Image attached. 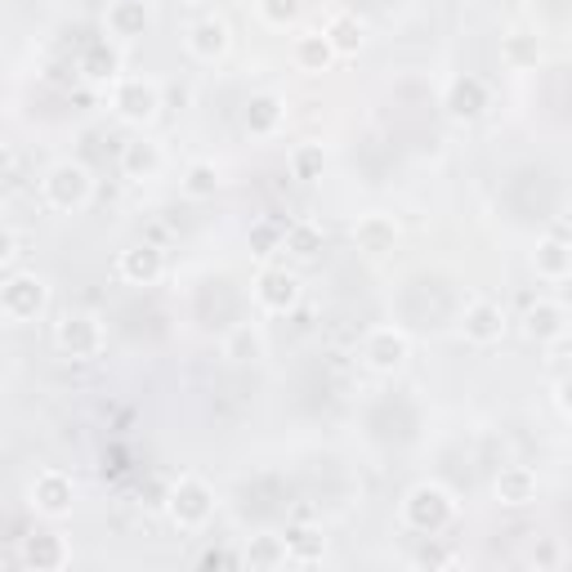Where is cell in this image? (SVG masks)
Here are the masks:
<instances>
[{
	"label": "cell",
	"mask_w": 572,
	"mask_h": 572,
	"mask_svg": "<svg viewBox=\"0 0 572 572\" xmlns=\"http://www.w3.org/2000/svg\"><path fill=\"white\" fill-rule=\"evenodd\" d=\"M403 519H407V528L435 537V532H443V528L457 519V501H452V492L439 487V483H416V487L407 492V501H403Z\"/></svg>",
	"instance_id": "cell-1"
},
{
	"label": "cell",
	"mask_w": 572,
	"mask_h": 572,
	"mask_svg": "<svg viewBox=\"0 0 572 572\" xmlns=\"http://www.w3.org/2000/svg\"><path fill=\"white\" fill-rule=\"evenodd\" d=\"M50 305V282L41 273H10L0 282V314L6 322L23 327V322H36Z\"/></svg>",
	"instance_id": "cell-2"
},
{
	"label": "cell",
	"mask_w": 572,
	"mask_h": 572,
	"mask_svg": "<svg viewBox=\"0 0 572 572\" xmlns=\"http://www.w3.org/2000/svg\"><path fill=\"white\" fill-rule=\"evenodd\" d=\"M90 197H95V179H90V170H86L81 162H58V166H50V175H45V201H50L54 210H63V215L86 210Z\"/></svg>",
	"instance_id": "cell-3"
},
{
	"label": "cell",
	"mask_w": 572,
	"mask_h": 572,
	"mask_svg": "<svg viewBox=\"0 0 572 572\" xmlns=\"http://www.w3.org/2000/svg\"><path fill=\"white\" fill-rule=\"evenodd\" d=\"M166 510H170L175 528L197 532V528H206L210 515H215V492H210L201 479L188 474V479H179V483L166 492Z\"/></svg>",
	"instance_id": "cell-4"
},
{
	"label": "cell",
	"mask_w": 572,
	"mask_h": 572,
	"mask_svg": "<svg viewBox=\"0 0 572 572\" xmlns=\"http://www.w3.org/2000/svg\"><path fill=\"white\" fill-rule=\"evenodd\" d=\"M162 86L157 81H143V77H121L112 86V112L125 121V125H148L157 112H162Z\"/></svg>",
	"instance_id": "cell-5"
},
{
	"label": "cell",
	"mask_w": 572,
	"mask_h": 572,
	"mask_svg": "<svg viewBox=\"0 0 572 572\" xmlns=\"http://www.w3.org/2000/svg\"><path fill=\"white\" fill-rule=\"evenodd\" d=\"M54 344L67 358H99L103 353V322L95 314H63L54 322Z\"/></svg>",
	"instance_id": "cell-6"
},
{
	"label": "cell",
	"mask_w": 572,
	"mask_h": 572,
	"mask_svg": "<svg viewBox=\"0 0 572 572\" xmlns=\"http://www.w3.org/2000/svg\"><path fill=\"white\" fill-rule=\"evenodd\" d=\"M411 358V340L398 331V327H376V331H367V340H363V363L372 367V372H381V376H394L403 363Z\"/></svg>",
	"instance_id": "cell-7"
},
{
	"label": "cell",
	"mask_w": 572,
	"mask_h": 572,
	"mask_svg": "<svg viewBox=\"0 0 572 572\" xmlns=\"http://www.w3.org/2000/svg\"><path fill=\"white\" fill-rule=\"evenodd\" d=\"M72 501H77V487L63 470H41L32 479V510L45 515V519H63L72 510Z\"/></svg>",
	"instance_id": "cell-8"
},
{
	"label": "cell",
	"mask_w": 572,
	"mask_h": 572,
	"mask_svg": "<svg viewBox=\"0 0 572 572\" xmlns=\"http://www.w3.org/2000/svg\"><path fill=\"white\" fill-rule=\"evenodd\" d=\"M255 305L264 314H292L300 305V277L286 268H264L255 277Z\"/></svg>",
	"instance_id": "cell-9"
},
{
	"label": "cell",
	"mask_w": 572,
	"mask_h": 572,
	"mask_svg": "<svg viewBox=\"0 0 572 572\" xmlns=\"http://www.w3.org/2000/svg\"><path fill=\"white\" fill-rule=\"evenodd\" d=\"M461 336L470 344H496L506 336V309L496 300H474L465 314H461Z\"/></svg>",
	"instance_id": "cell-10"
},
{
	"label": "cell",
	"mask_w": 572,
	"mask_h": 572,
	"mask_svg": "<svg viewBox=\"0 0 572 572\" xmlns=\"http://www.w3.org/2000/svg\"><path fill=\"white\" fill-rule=\"evenodd\" d=\"M117 268H121V277L134 282V286H153V282L166 273V255H162V246H153V242H134V246L121 251Z\"/></svg>",
	"instance_id": "cell-11"
},
{
	"label": "cell",
	"mask_w": 572,
	"mask_h": 572,
	"mask_svg": "<svg viewBox=\"0 0 572 572\" xmlns=\"http://www.w3.org/2000/svg\"><path fill=\"white\" fill-rule=\"evenodd\" d=\"M103 23H108V36H117V41H139L143 32L153 28V10H148V0H112L108 14H103Z\"/></svg>",
	"instance_id": "cell-12"
},
{
	"label": "cell",
	"mask_w": 572,
	"mask_h": 572,
	"mask_svg": "<svg viewBox=\"0 0 572 572\" xmlns=\"http://www.w3.org/2000/svg\"><path fill=\"white\" fill-rule=\"evenodd\" d=\"M188 54L201 58V63L224 58V54H229V23H220V19H197V23L188 28Z\"/></svg>",
	"instance_id": "cell-13"
},
{
	"label": "cell",
	"mask_w": 572,
	"mask_h": 572,
	"mask_svg": "<svg viewBox=\"0 0 572 572\" xmlns=\"http://www.w3.org/2000/svg\"><path fill=\"white\" fill-rule=\"evenodd\" d=\"M524 331H528L537 344H554V340H563V331H568V309H563L559 300H537V305L528 309V318H524Z\"/></svg>",
	"instance_id": "cell-14"
},
{
	"label": "cell",
	"mask_w": 572,
	"mask_h": 572,
	"mask_svg": "<svg viewBox=\"0 0 572 572\" xmlns=\"http://www.w3.org/2000/svg\"><path fill=\"white\" fill-rule=\"evenodd\" d=\"M67 559L72 554H67V541L58 532H32L23 541V563L36 572H58V568H67Z\"/></svg>",
	"instance_id": "cell-15"
},
{
	"label": "cell",
	"mask_w": 572,
	"mask_h": 572,
	"mask_svg": "<svg viewBox=\"0 0 572 572\" xmlns=\"http://www.w3.org/2000/svg\"><path fill=\"white\" fill-rule=\"evenodd\" d=\"M353 242L363 255H385L398 242V224L389 220V215H363V220L353 224Z\"/></svg>",
	"instance_id": "cell-16"
},
{
	"label": "cell",
	"mask_w": 572,
	"mask_h": 572,
	"mask_svg": "<svg viewBox=\"0 0 572 572\" xmlns=\"http://www.w3.org/2000/svg\"><path fill=\"white\" fill-rule=\"evenodd\" d=\"M443 108H448L457 121H474V117L487 108V81H479V77H457V81L448 86Z\"/></svg>",
	"instance_id": "cell-17"
},
{
	"label": "cell",
	"mask_w": 572,
	"mask_h": 572,
	"mask_svg": "<svg viewBox=\"0 0 572 572\" xmlns=\"http://www.w3.org/2000/svg\"><path fill=\"white\" fill-rule=\"evenodd\" d=\"M496 501H501V506H528V501H537V470H528V465H501V474H496Z\"/></svg>",
	"instance_id": "cell-18"
},
{
	"label": "cell",
	"mask_w": 572,
	"mask_h": 572,
	"mask_svg": "<svg viewBox=\"0 0 572 572\" xmlns=\"http://www.w3.org/2000/svg\"><path fill=\"white\" fill-rule=\"evenodd\" d=\"M162 170V148L153 139H130L121 148V175L125 179H153Z\"/></svg>",
	"instance_id": "cell-19"
},
{
	"label": "cell",
	"mask_w": 572,
	"mask_h": 572,
	"mask_svg": "<svg viewBox=\"0 0 572 572\" xmlns=\"http://www.w3.org/2000/svg\"><path fill=\"white\" fill-rule=\"evenodd\" d=\"M296 67L300 72H327L340 54H336V45H331V36L327 32H305V36H296Z\"/></svg>",
	"instance_id": "cell-20"
},
{
	"label": "cell",
	"mask_w": 572,
	"mask_h": 572,
	"mask_svg": "<svg viewBox=\"0 0 572 572\" xmlns=\"http://www.w3.org/2000/svg\"><path fill=\"white\" fill-rule=\"evenodd\" d=\"M282 117H286V103L277 99V95H251V103H246V130L251 134H260V139H268V134H277V125H282Z\"/></svg>",
	"instance_id": "cell-21"
},
{
	"label": "cell",
	"mask_w": 572,
	"mask_h": 572,
	"mask_svg": "<svg viewBox=\"0 0 572 572\" xmlns=\"http://www.w3.org/2000/svg\"><path fill=\"white\" fill-rule=\"evenodd\" d=\"M322 242H327V238H322V224H314V220H296V224L282 229V251L296 255V260H318Z\"/></svg>",
	"instance_id": "cell-22"
},
{
	"label": "cell",
	"mask_w": 572,
	"mask_h": 572,
	"mask_svg": "<svg viewBox=\"0 0 572 572\" xmlns=\"http://www.w3.org/2000/svg\"><path fill=\"white\" fill-rule=\"evenodd\" d=\"M286 550H292V563H318L327 554V537L314 524H296L286 528Z\"/></svg>",
	"instance_id": "cell-23"
},
{
	"label": "cell",
	"mask_w": 572,
	"mask_h": 572,
	"mask_svg": "<svg viewBox=\"0 0 572 572\" xmlns=\"http://www.w3.org/2000/svg\"><path fill=\"white\" fill-rule=\"evenodd\" d=\"M532 264H537V273H541L546 282H559L563 273H572V246H568L563 238H546V242H537Z\"/></svg>",
	"instance_id": "cell-24"
},
{
	"label": "cell",
	"mask_w": 572,
	"mask_h": 572,
	"mask_svg": "<svg viewBox=\"0 0 572 572\" xmlns=\"http://www.w3.org/2000/svg\"><path fill=\"white\" fill-rule=\"evenodd\" d=\"M501 63L524 72V67H537L541 63V41L532 32H510L506 41H501Z\"/></svg>",
	"instance_id": "cell-25"
},
{
	"label": "cell",
	"mask_w": 572,
	"mask_h": 572,
	"mask_svg": "<svg viewBox=\"0 0 572 572\" xmlns=\"http://www.w3.org/2000/svg\"><path fill=\"white\" fill-rule=\"evenodd\" d=\"M322 32L331 36V45H336V54H340V58L358 54V50H363V41H367V28L358 23L353 14H336V19H331Z\"/></svg>",
	"instance_id": "cell-26"
},
{
	"label": "cell",
	"mask_w": 572,
	"mask_h": 572,
	"mask_svg": "<svg viewBox=\"0 0 572 572\" xmlns=\"http://www.w3.org/2000/svg\"><path fill=\"white\" fill-rule=\"evenodd\" d=\"M242 563H251V568H282V563H292V550H286V537H251V546H246V554H242Z\"/></svg>",
	"instance_id": "cell-27"
},
{
	"label": "cell",
	"mask_w": 572,
	"mask_h": 572,
	"mask_svg": "<svg viewBox=\"0 0 572 572\" xmlns=\"http://www.w3.org/2000/svg\"><path fill=\"white\" fill-rule=\"evenodd\" d=\"M81 72L90 81H117V72H121V54L108 45V41H95L81 58Z\"/></svg>",
	"instance_id": "cell-28"
},
{
	"label": "cell",
	"mask_w": 572,
	"mask_h": 572,
	"mask_svg": "<svg viewBox=\"0 0 572 572\" xmlns=\"http://www.w3.org/2000/svg\"><path fill=\"white\" fill-rule=\"evenodd\" d=\"M224 358H233V363H255V358H264V336L251 322L233 327L224 340Z\"/></svg>",
	"instance_id": "cell-29"
},
{
	"label": "cell",
	"mask_w": 572,
	"mask_h": 572,
	"mask_svg": "<svg viewBox=\"0 0 572 572\" xmlns=\"http://www.w3.org/2000/svg\"><path fill=\"white\" fill-rule=\"evenodd\" d=\"M215 193H220V170H215V162H193V166L184 170V197L206 201V197H215Z\"/></svg>",
	"instance_id": "cell-30"
},
{
	"label": "cell",
	"mask_w": 572,
	"mask_h": 572,
	"mask_svg": "<svg viewBox=\"0 0 572 572\" xmlns=\"http://www.w3.org/2000/svg\"><path fill=\"white\" fill-rule=\"evenodd\" d=\"M327 166V153H322V143H300V148H292V179L300 184H314Z\"/></svg>",
	"instance_id": "cell-31"
},
{
	"label": "cell",
	"mask_w": 572,
	"mask_h": 572,
	"mask_svg": "<svg viewBox=\"0 0 572 572\" xmlns=\"http://www.w3.org/2000/svg\"><path fill=\"white\" fill-rule=\"evenodd\" d=\"M260 19L268 28H286L300 19V0H260Z\"/></svg>",
	"instance_id": "cell-32"
},
{
	"label": "cell",
	"mask_w": 572,
	"mask_h": 572,
	"mask_svg": "<svg viewBox=\"0 0 572 572\" xmlns=\"http://www.w3.org/2000/svg\"><path fill=\"white\" fill-rule=\"evenodd\" d=\"M23 246H28V238H23V233L10 224V229H6V238H0V268H6V277H10V273H19Z\"/></svg>",
	"instance_id": "cell-33"
},
{
	"label": "cell",
	"mask_w": 572,
	"mask_h": 572,
	"mask_svg": "<svg viewBox=\"0 0 572 572\" xmlns=\"http://www.w3.org/2000/svg\"><path fill=\"white\" fill-rule=\"evenodd\" d=\"M532 563H537V568H559V563H563L559 541H541V546L532 550Z\"/></svg>",
	"instance_id": "cell-34"
},
{
	"label": "cell",
	"mask_w": 572,
	"mask_h": 572,
	"mask_svg": "<svg viewBox=\"0 0 572 572\" xmlns=\"http://www.w3.org/2000/svg\"><path fill=\"white\" fill-rule=\"evenodd\" d=\"M242 559L238 554H229V550H206L201 554V568H238Z\"/></svg>",
	"instance_id": "cell-35"
},
{
	"label": "cell",
	"mask_w": 572,
	"mask_h": 572,
	"mask_svg": "<svg viewBox=\"0 0 572 572\" xmlns=\"http://www.w3.org/2000/svg\"><path fill=\"white\" fill-rule=\"evenodd\" d=\"M255 246H260V255H268L273 246H282V233L268 229V224H260V229H255Z\"/></svg>",
	"instance_id": "cell-36"
},
{
	"label": "cell",
	"mask_w": 572,
	"mask_h": 572,
	"mask_svg": "<svg viewBox=\"0 0 572 572\" xmlns=\"http://www.w3.org/2000/svg\"><path fill=\"white\" fill-rule=\"evenodd\" d=\"M554 300H559L563 309H572V273H563V277L554 282Z\"/></svg>",
	"instance_id": "cell-37"
},
{
	"label": "cell",
	"mask_w": 572,
	"mask_h": 572,
	"mask_svg": "<svg viewBox=\"0 0 572 572\" xmlns=\"http://www.w3.org/2000/svg\"><path fill=\"white\" fill-rule=\"evenodd\" d=\"M554 403H559V411H563V416H572V376H568V381H559Z\"/></svg>",
	"instance_id": "cell-38"
},
{
	"label": "cell",
	"mask_w": 572,
	"mask_h": 572,
	"mask_svg": "<svg viewBox=\"0 0 572 572\" xmlns=\"http://www.w3.org/2000/svg\"><path fill=\"white\" fill-rule=\"evenodd\" d=\"M420 563H452V554L439 550V546H425V550H420Z\"/></svg>",
	"instance_id": "cell-39"
},
{
	"label": "cell",
	"mask_w": 572,
	"mask_h": 572,
	"mask_svg": "<svg viewBox=\"0 0 572 572\" xmlns=\"http://www.w3.org/2000/svg\"><path fill=\"white\" fill-rule=\"evenodd\" d=\"M184 6H201V0H184Z\"/></svg>",
	"instance_id": "cell-40"
}]
</instances>
